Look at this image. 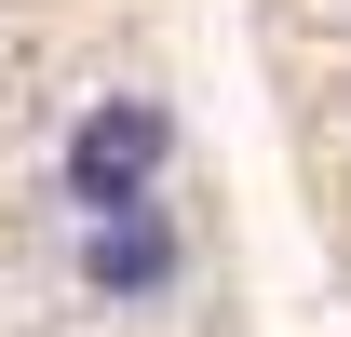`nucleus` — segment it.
Returning <instances> with one entry per match:
<instances>
[{"label": "nucleus", "mask_w": 351, "mask_h": 337, "mask_svg": "<svg viewBox=\"0 0 351 337\" xmlns=\"http://www.w3.org/2000/svg\"><path fill=\"white\" fill-rule=\"evenodd\" d=\"M82 270H95L108 297H149V284L176 270V229H162L149 203H122V216H95V243H82Z\"/></svg>", "instance_id": "nucleus-2"}, {"label": "nucleus", "mask_w": 351, "mask_h": 337, "mask_svg": "<svg viewBox=\"0 0 351 337\" xmlns=\"http://www.w3.org/2000/svg\"><path fill=\"white\" fill-rule=\"evenodd\" d=\"M176 149V122L149 108V95H108V108H82V135H68V203L82 216H122L135 189H149V162Z\"/></svg>", "instance_id": "nucleus-1"}]
</instances>
